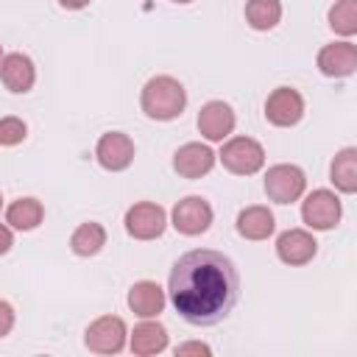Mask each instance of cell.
I'll use <instances>...</instances> for the list:
<instances>
[{"mask_svg": "<svg viewBox=\"0 0 357 357\" xmlns=\"http://www.w3.org/2000/svg\"><path fill=\"white\" fill-rule=\"evenodd\" d=\"M176 312L192 326L220 324L240 298V273L234 262L212 248H195L176 259L167 279Z\"/></svg>", "mask_w": 357, "mask_h": 357, "instance_id": "6da1fadb", "label": "cell"}, {"mask_svg": "<svg viewBox=\"0 0 357 357\" xmlns=\"http://www.w3.org/2000/svg\"><path fill=\"white\" fill-rule=\"evenodd\" d=\"M139 106H142L145 117H151V120H159V123L176 120L187 106V89L173 75H153L142 86Z\"/></svg>", "mask_w": 357, "mask_h": 357, "instance_id": "7a4b0ae2", "label": "cell"}, {"mask_svg": "<svg viewBox=\"0 0 357 357\" xmlns=\"http://www.w3.org/2000/svg\"><path fill=\"white\" fill-rule=\"evenodd\" d=\"M218 159L234 176H254L265 165V148L251 137H231L223 142Z\"/></svg>", "mask_w": 357, "mask_h": 357, "instance_id": "3957f363", "label": "cell"}, {"mask_svg": "<svg viewBox=\"0 0 357 357\" xmlns=\"http://www.w3.org/2000/svg\"><path fill=\"white\" fill-rule=\"evenodd\" d=\"M307 190V176L298 165H287L279 162L273 167H268L265 173V195L273 204H293L304 195Z\"/></svg>", "mask_w": 357, "mask_h": 357, "instance_id": "277c9868", "label": "cell"}, {"mask_svg": "<svg viewBox=\"0 0 357 357\" xmlns=\"http://www.w3.org/2000/svg\"><path fill=\"white\" fill-rule=\"evenodd\" d=\"M126 340L128 329L120 315H100L84 332V343L95 354H120L126 349Z\"/></svg>", "mask_w": 357, "mask_h": 357, "instance_id": "5b68a950", "label": "cell"}, {"mask_svg": "<svg viewBox=\"0 0 357 357\" xmlns=\"http://www.w3.org/2000/svg\"><path fill=\"white\" fill-rule=\"evenodd\" d=\"M343 204L332 190H312L301 201V220L315 231H329L340 223Z\"/></svg>", "mask_w": 357, "mask_h": 357, "instance_id": "8992f818", "label": "cell"}, {"mask_svg": "<svg viewBox=\"0 0 357 357\" xmlns=\"http://www.w3.org/2000/svg\"><path fill=\"white\" fill-rule=\"evenodd\" d=\"M212 218H215V212H212L209 201L201 198V195H187V198H181V201L173 206V215H170L173 229H176L178 234H187V237L204 234V231L212 226Z\"/></svg>", "mask_w": 357, "mask_h": 357, "instance_id": "52a82bcc", "label": "cell"}, {"mask_svg": "<svg viewBox=\"0 0 357 357\" xmlns=\"http://www.w3.org/2000/svg\"><path fill=\"white\" fill-rule=\"evenodd\" d=\"M165 226H167V212L153 201H139L126 212V231L134 240H156L162 237Z\"/></svg>", "mask_w": 357, "mask_h": 357, "instance_id": "ba28073f", "label": "cell"}, {"mask_svg": "<svg viewBox=\"0 0 357 357\" xmlns=\"http://www.w3.org/2000/svg\"><path fill=\"white\" fill-rule=\"evenodd\" d=\"M304 117V98L293 86H276L265 100V120L276 128H290Z\"/></svg>", "mask_w": 357, "mask_h": 357, "instance_id": "9c48e42d", "label": "cell"}, {"mask_svg": "<svg viewBox=\"0 0 357 357\" xmlns=\"http://www.w3.org/2000/svg\"><path fill=\"white\" fill-rule=\"evenodd\" d=\"M95 159L109 173L128 170L134 162V139L126 131H106L95 145Z\"/></svg>", "mask_w": 357, "mask_h": 357, "instance_id": "30bf717a", "label": "cell"}, {"mask_svg": "<svg viewBox=\"0 0 357 357\" xmlns=\"http://www.w3.org/2000/svg\"><path fill=\"white\" fill-rule=\"evenodd\" d=\"M234 123H237L234 109H231L229 103H223V100H209V103H204L201 112H198V131H201V137L209 139V142H223V139H229V134L234 131Z\"/></svg>", "mask_w": 357, "mask_h": 357, "instance_id": "8fae6325", "label": "cell"}, {"mask_svg": "<svg viewBox=\"0 0 357 357\" xmlns=\"http://www.w3.org/2000/svg\"><path fill=\"white\" fill-rule=\"evenodd\" d=\"M218 162V153L204 142H184L173 153V170L181 178H201L206 176Z\"/></svg>", "mask_w": 357, "mask_h": 357, "instance_id": "7c38bea8", "label": "cell"}, {"mask_svg": "<svg viewBox=\"0 0 357 357\" xmlns=\"http://www.w3.org/2000/svg\"><path fill=\"white\" fill-rule=\"evenodd\" d=\"M318 70L326 78H349L357 70V45L343 39L318 50Z\"/></svg>", "mask_w": 357, "mask_h": 357, "instance_id": "4fadbf2b", "label": "cell"}, {"mask_svg": "<svg viewBox=\"0 0 357 357\" xmlns=\"http://www.w3.org/2000/svg\"><path fill=\"white\" fill-rule=\"evenodd\" d=\"M318 251V243L312 237V231L307 229H287L276 237V257L284 262V265H307Z\"/></svg>", "mask_w": 357, "mask_h": 357, "instance_id": "5bb4252c", "label": "cell"}, {"mask_svg": "<svg viewBox=\"0 0 357 357\" xmlns=\"http://www.w3.org/2000/svg\"><path fill=\"white\" fill-rule=\"evenodd\" d=\"M0 81L14 95L31 92V86L36 84V67H33L31 56H25L20 50L17 53H6L3 61H0Z\"/></svg>", "mask_w": 357, "mask_h": 357, "instance_id": "9a60e30c", "label": "cell"}, {"mask_svg": "<svg viewBox=\"0 0 357 357\" xmlns=\"http://www.w3.org/2000/svg\"><path fill=\"white\" fill-rule=\"evenodd\" d=\"M165 304H167L165 290L156 282H151V279L134 282L131 290H128V307L139 318H156L165 310Z\"/></svg>", "mask_w": 357, "mask_h": 357, "instance_id": "2e32d148", "label": "cell"}, {"mask_svg": "<svg viewBox=\"0 0 357 357\" xmlns=\"http://www.w3.org/2000/svg\"><path fill=\"white\" fill-rule=\"evenodd\" d=\"M128 346L137 357H153L167 349V329L159 321L145 318L134 326V332H128Z\"/></svg>", "mask_w": 357, "mask_h": 357, "instance_id": "e0dca14e", "label": "cell"}, {"mask_svg": "<svg viewBox=\"0 0 357 357\" xmlns=\"http://www.w3.org/2000/svg\"><path fill=\"white\" fill-rule=\"evenodd\" d=\"M273 229H276V218L262 204L245 206L237 215V234L245 237V240H268L273 234Z\"/></svg>", "mask_w": 357, "mask_h": 357, "instance_id": "ac0fdd59", "label": "cell"}, {"mask_svg": "<svg viewBox=\"0 0 357 357\" xmlns=\"http://www.w3.org/2000/svg\"><path fill=\"white\" fill-rule=\"evenodd\" d=\"M329 178L337 192L354 195L357 192V148H340L329 165Z\"/></svg>", "mask_w": 357, "mask_h": 357, "instance_id": "d6986e66", "label": "cell"}, {"mask_svg": "<svg viewBox=\"0 0 357 357\" xmlns=\"http://www.w3.org/2000/svg\"><path fill=\"white\" fill-rule=\"evenodd\" d=\"M42 218H45V206H42V201H36V198H17V201H11L8 209H6V223H8L11 229H17V231H31V229H36V226L42 223Z\"/></svg>", "mask_w": 357, "mask_h": 357, "instance_id": "ffe728a7", "label": "cell"}, {"mask_svg": "<svg viewBox=\"0 0 357 357\" xmlns=\"http://www.w3.org/2000/svg\"><path fill=\"white\" fill-rule=\"evenodd\" d=\"M106 245V229L95 220L81 223L73 234H70V248L75 257H95L100 248Z\"/></svg>", "mask_w": 357, "mask_h": 357, "instance_id": "44dd1931", "label": "cell"}, {"mask_svg": "<svg viewBox=\"0 0 357 357\" xmlns=\"http://www.w3.org/2000/svg\"><path fill=\"white\" fill-rule=\"evenodd\" d=\"M282 20V3L279 0H248L245 3V22L254 31H271Z\"/></svg>", "mask_w": 357, "mask_h": 357, "instance_id": "7402d4cb", "label": "cell"}, {"mask_svg": "<svg viewBox=\"0 0 357 357\" xmlns=\"http://www.w3.org/2000/svg\"><path fill=\"white\" fill-rule=\"evenodd\" d=\"M329 28L340 36H354L357 33V0H335L329 8Z\"/></svg>", "mask_w": 357, "mask_h": 357, "instance_id": "603a6c76", "label": "cell"}, {"mask_svg": "<svg viewBox=\"0 0 357 357\" xmlns=\"http://www.w3.org/2000/svg\"><path fill=\"white\" fill-rule=\"evenodd\" d=\"M28 137V126L25 120L8 114V117H0V145H20L22 139Z\"/></svg>", "mask_w": 357, "mask_h": 357, "instance_id": "cb8c5ba5", "label": "cell"}, {"mask_svg": "<svg viewBox=\"0 0 357 357\" xmlns=\"http://www.w3.org/2000/svg\"><path fill=\"white\" fill-rule=\"evenodd\" d=\"M190 354H204V357H209L212 354V349L206 346V343H201V340H187V343H178L176 346V357H190Z\"/></svg>", "mask_w": 357, "mask_h": 357, "instance_id": "d4e9b609", "label": "cell"}, {"mask_svg": "<svg viewBox=\"0 0 357 357\" xmlns=\"http://www.w3.org/2000/svg\"><path fill=\"white\" fill-rule=\"evenodd\" d=\"M14 321H17L14 307H11L8 301H3V298H0V337H6V335L14 329Z\"/></svg>", "mask_w": 357, "mask_h": 357, "instance_id": "484cf974", "label": "cell"}, {"mask_svg": "<svg viewBox=\"0 0 357 357\" xmlns=\"http://www.w3.org/2000/svg\"><path fill=\"white\" fill-rule=\"evenodd\" d=\"M14 245V234H11V226L8 223H0V257L8 254Z\"/></svg>", "mask_w": 357, "mask_h": 357, "instance_id": "4316f807", "label": "cell"}, {"mask_svg": "<svg viewBox=\"0 0 357 357\" xmlns=\"http://www.w3.org/2000/svg\"><path fill=\"white\" fill-rule=\"evenodd\" d=\"M59 6L67 8V11H78V8H86L89 0H59Z\"/></svg>", "mask_w": 357, "mask_h": 357, "instance_id": "83f0119b", "label": "cell"}, {"mask_svg": "<svg viewBox=\"0 0 357 357\" xmlns=\"http://www.w3.org/2000/svg\"><path fill=\"white\" fill-rule=\"evenodd\" d=\"M173 3H192V0H173Z\"/></svg>", "mask_w": 357, "mask_h": 357, "instance_id": "f1b7e54d", "label": "cell"}, {"mask_svg": "<svg viewBox=\"0 0 357 357\" xmlns=\"http://www.w3.org/2000/svg\"><path fill=\"white\" fill-rule=\"evenodd\" d=\"M0 61H3V45H0Z\"/></svg>", "mask_w": 357, "mask_h": 357, "instance_id": "f546056e", "label": "cell"}, {"mask_svg": "<svg viewBox=\"0 0 357 357\" xmlns=\"http://www.w3.org/2000/svg\"><path fill=\"white\" fill-rule=\"evenodd\" d=\"M0 206H3V195H0Z\"/></svg>", "mask_w": 357, "mask_h": 357, "instance_id": "4dcf8cb0", "label": "cell"}]
</instances>
